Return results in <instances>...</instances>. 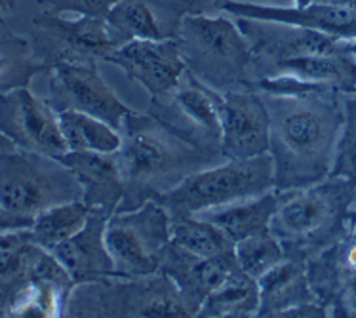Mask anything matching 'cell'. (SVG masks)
<instances>
[{
  "mask_svg": "<svg viewBox=\"0 0 356 318\" xmlns=\"http://www.w3.org/2000/svg\"><path fill=\"white\" fill-rule=\"evenodd\" d=\"M263 100L275 189H305L327 180L345 118L339 92L263 94Z\"/></svg>",
  "mask_w": 356,
  "mask_h": 318,
  "instance_id": "obj_1",
  "label": "cell"
},
{
  "mask_svg": "<svg viewBox=\"0 0 356 318\" xmlns=\"http://www.w3.org/2000/svg\"><path fill=\"white\" fill-rule=\"evenodd\" d=\"M126 195L147 193V200L181 183L187 175L219 164L223 154L206 151L159 122L153 115L131 113L122 126V145L117 152Z\"/></svg>",
  "mask_w": 356,
  "mask_h": 318,
  "instance_id": "obj_2",
  "label": "cell"
},
{
  "mask_svg": "<svg viewBox=\"0 0 356 318\" xmlns=\"http://www.w3.org/2000/svg\"><path fill=\"white\" fill-rule=\"evenodd\" d=\"M177 40L187 69L206 86L216 92L250 88L246 74L254 67V51L236 22L189 14L179 22Z\"/></svg>",
  "mask_w": 356,
  "mask_h": 318,
  "instance_id": "obj_3",
  "label": "cell"
},
{
  "mask_svg": "<svg viewBox=\"0 0 356 318\" xmlns=\"http://www.w3.org/2000/svg\"><path fill=\"white\" fill-rule=\"evenodd\" d=\"M275 191V166L269 152L246 160H227L187 175L160 196L172 217L197 216Z\"/></svg>",
  "mask_w": 356,
  "mask_h": 318,
  "instance_id": "obj_4",
  "label": "cell"
},
{
  "mask_svg": "<svg viewBox=\"0 0 356 318\" xmlns=\"http://www.w3.org/2000/svg\"><path fill=\"white\" fill-rule=\"evenodd\" d=\"M82 200L79 180L59 159L10 149L0 152V212L33 221L51 206Z\"/></svg>",
  "mask_w": 356,
  "mask_h": 318,
  "instance_id": "obj_5",
  "label": "cell"
},
{
  "mask_svg": "<svg viewBox=\"0 0 356 318\" xmlns=\"http://www.w3.org/2000/svg\"><path fill=\"white\" fill-rule=\"evenodd\" d=\"M355 189L353 181L327 177L311 187L278 191V208L269 231L282 242L288 257L334 234Z\"/></svg>",
  "mask_w": 356,
  "mask_h": 318,
  "instance_id": "obj_6",
  "label": "cell"
},
{
  "mask_svg": "<svg viewBox=\"0 0 356 318\" xmlns=\"http://www.w3.org/2000/svg\"><path fill=\"white\" fill-rule=\"evenodd\" d=\"M105 242L120 278L153 276L172 246V216L154 198L118 210L107 219Z\"/></svg>",
  "mask_w": 356,
  "mask_h": 318,
  "instance_id": "obj_7",
  "label": "cell"
},
{
  "mask_svg": "<svg viewBox=\"0 0 356 318\" xmlns=\"http://www.w3.org/2000/svg\"><path fill=\"white\" fill-rule=\"evenodd\" d=\"M149 115L183 139L221 154L219 92L206 86L191 71L185 72L181 82L170 94L153 100Z\"/></svg>",
  "mask_w": 356,
  "mask_h": 318,
  "instance_id": "obj_8",
  "label": "cell"
},
{
  "mask_svg": "<svg viewBox=\"0 0 356 318\" xmlns=\"http://www.w3.org/2000/svg\"><path fill=\"white\" fill-rule=\"evenodd\" d=\"M0 136L22 151L59 159L65 154L58 111L27 86H15L0 92Z\"/></svg>",
  "mask_w": 356,
  "mask_h": 318,
  "instance_id": "obj_9",
  "label": "cell"
},
{
  "mask_svg": "<svg viewBox=\"0 0 356 318\" xmlns=\"http://www.w3.org/2000/svg\"><path fill=\"white\" fill-rule=\"evenodd\" d=\"M50 105L56 111L71 109L102 118L120 132L126 118L134 113L99 77L94 61L84 59H61L54 63L50 77Z\"/></svg>",
  "mask_w": 356,
  "mask_h": 318,
  "instance_id": "obj_10",
  "label": "cell"
},
{
  "mask_svg": "<svg viewBox=\"0 0 356 318\" xmlns=\"http://www.w3.org/2000/svg\"><path fill=\"white\" fill-rule=\"evenodd\" d=\"M221 141L225 160H246L269 152V111L261 92H219Z\"/></svg>",
  "mask_w": 356,
  "mask_h": 318,
  "instance_id": "obj_11",
  "label": "cell"
},
{
  "mask_svg": "<svg viewBox=\"0 0 356 318\" xmlns=\"http://www.w3.org/2000/svg\"><path fill=\"white\" fill-rule=\"evenodd\" d=\"M107 61L120 67L126 77L145 88L153 100L170 94L189 71L177 38L128 40L115 48Z\"/></svg>",
  "mask_w": 356,
  "mask_h": 318,
  "instance_id": "obj_12",
  "label": "cell"
},
{
  "mask_svg": "<svg viewBox=\"0 0 356 318\" xmlns=\"http://www.w3.org/2000/svg\"><path fill=\"white\" fill-rule=\"evenodd\" d=\"M236 23L252 44L254 67H259L261 71H267L270 65L282 59L330 54V51L347 50L350 46V42L339 40L326 33L288 25V23L250 19V17H236Z\"/></svg>",
  "mask_w": 356,
  "mask_h": 318,
  "instance_id": "obj_13",
  "label": "cell"
},
{
  "mask_svg": "<svg viewBox=\"0 0 356 318\" xmlns=\"http://www.w3.org/2000/svg\"><path fill=\"white\" fill-rule=\"evenodd\" d=\"M223 10L234 17H250V19H265V22L288 23L305 29L320 31L330 36H335L345 42L356 40V14L347 8L337 6L326 0H318L307 6H267V4H252V2H236L225 0Z\"/></svg>",
  "mask_w": 356,
  "mask_h": 318,
  "instance_id": "obj_14",
  "label": "cell"
},
{
  "mask_svg": "<svg viewBox=\"0 0 356 318\" xmlns=\"http://www.w3.org/2000/svg\"><path fill=\"white\" fill-rule=\"evenodd\" d=\"M107 219V212L94 208L86 225L76 234L50 250L51 255L61 263V267L65 269L74 284L105 283L120 278L105 242Z\"/></svg>",
  "mask_w": 356,
  "mask_h": 318,
  "instance_id": "obj_15",
  "label": "cell"
},
{
  "mask_svg": "<svg viewBox=\"0 0 356 318\" xmlns=\"http://www.w3.org/2000/svg\"><path fill=\"white\" fill-rule=\"evenodd\" d=\"M59 160L65 164L82 187V200L92 208L115 214L126 195L117 152L67 151Z\"/></svg>",
  "mask_w": 356,
  "mask_h": 318,
  "instance_id": "obj_16",
  "label": "cell"
},
{
  "mask_svg": "<svg viewBox=\"0 0 356 318\" xmlns=\"http://www.w3.org/2000/svg\"><path fill=\"white\" fill-rule=\"evenodd\" d=\"M38 25L63 46L61 58L56 61L61 59L94 61V58L107 61L113 50L120 46L105 17L80 14H73L69 17L63 14H51L40 17Z\"/></svg>",
  "mask_w": 356,
  "mask_h": 318,
  "instance_id": "obj_17",
  "label": "cell"
},
{
  "mask_svg": "<svg viewBox=\"0 0 356 318\" xmlns=\"http://www.w3.org/2000/svg\"><path fill=\"white\" fill-rule=\"evenodd\" d=\"M291 77L311 86L339 92V94H355L356 92V56L347 50L330 51V54H314L277 61L270 65L263 77ZM261 77V79H263Z\"/></svg>",
  "mask_w": 356,
  "mask_h": 318,
  "instance_id": "obj_18",
  "label": "cell"
},
{
  "mask_svg": "<svg viewBox=\"0 0 356 318\" xmlns=\"http://www.w3.org/2000/svg\"><path fill=\"white\" fill-rule=\"evenodd\" d=\"M259 284L257 317H284L286 312L316 301L307 269L296 257H286L277 267L267 271Z\"/></svg>",
  "mask_w": 356,
  "mask_h": 318,
  "instance_id": "obj_19",
  "label": "cell"
},
{
  "mask_svg": "<svg viewBox=\"0 0 356 318\" xmlns=\"http://www.w3.org/2000/svg\"><path fill=\"white\" fill-rule=\"evenodd\" d=\"M278 208V191H270L265 195L238 200V202L229 204L218 210L202 212L197 214L206 221L218 225L221 231L225 232L234 244L242 239H248L257 232L269 231L270 219L275 216Z\"/></svg>",
  "mask_w": 356,
  "mask_h": 318,
  "instance_id": "obj_20",
  "label": "cell"
},
{
  "mask_svg": "<svg viewBox=\"0 0 356 318\" xmlns=\"http://www.w3.org/2000/svg\"><path fill=\"white\" fill-rule=\"evenodd\" d=\"M257 312L259 284L238 267L219 288L204 297L197 317H257Z\"/></svg>",
  "mask_w": 356,
  "mask_h": 318,
  "instance_id": "obj_21",
  "label": "cell"
},
{
  "mask_svg": "<svg viewBox=\"0 0 356 318\" xmlns=\"http://www.w3.org/2000/svg\"><path fill=\"white\" fill-rule=\"evenodd\" d=\"M58 120L69 151L118 152L122 145V132L102 118L80 111H58Z\"/></svg>",
  "mask_w": 356,
  "mask_h": 318,
  "instance_id": "obj_22",
  "label": "cell"
},
{
  "mask_svg": "<svg viewBox=\"0 0 356 318\" xmlns=\"http://www.w3.org/2000/svg\"><path fill=\"white\" fill-rule=\"evenodd\" d=\"M120 44L128 40H164L177 38L164 25L149 0H118L105 17Z\"/></svg>",
  "mask_w": 356,
  "mask_h": 318,
  "instance_id": "obj_23",
  "label": "cell"
},
{
  "mask_svg": "<svg viewBox=\"0 0 356 318\" xmlns=\"http://www.w3.org/2000/svg\"><path fill=\"white\" fill-rule=\"evenodd\" d=\"M92 210L94 208L84 200L56 204L33 217L29 225L33 239L38 246L50 252L61 242H65L67 239L76 234L86 225Z\"/></svg>",
  "mask_w": 356,
  "mask_h": 318,
  "instance_id": "obj_24",
  "label": "cell"
},
{
  "mask_svg": "<svg viewBox=\"0 0 356 318\" xmlns=\"http://www.w3.org/2000/svg\"><path fill=\"white\" fill-rule=\"evenodd\" d=\"M172 244L200 260L234 250V242L218 225L198 216L172 217Z\"/></svg>",
  "mask_w": 356,
  "mask_h": 318,
  "instance_id": "obj_25",
  "label": "cell"
},
{
  "mask_svg": "<svg viewBox=\"0 0 356 318\" xmlns=\"http://www.w3.org/2000/svg\"><path fill=\"white\" fill-rule=\"evenodd\" d=\"M234 257L238 267L255 280H259L267 271L282 263L288 253L282 242L270 231L257 232L234 244Z\"/></svg>",
  "mask_w": 356,
  "mask_h": 318,
  "instance_id": "obj_26",
  "label": "cell"
},
{
  "mask_svg": "<svg viewBox=\"0 0 356 318\" xmlns=\"http://www.w3.org/2000/svg\"><path fill=\"white\" fill-rule=\"evenodd\" d=\"M343 128L330 177L356 183V94H343Z\"/></svg>",
  "mask_w": 356,
  "mask_h": 318,
  "instance_id": "obj_27",
  "label": "cell"
},
{
  "mask_svg": "<svg viewBox=\"0 0 356 318\" xmlns=\"http://www.w3.org/2000/svg\"><path fill=\"white\" fill-rule=\"evenodd\" d=\"M51 2L61 8L59 12L92 15V17H107L118 0H51Z\"/></svg>",
  "mask_w": 356,
  "mask_h": 318,
  "instance_id": "obj_28",
  "label": "cell"
},
{
  "mask_svg": "<svg viewBox=\"0 0 356 318\" xmlns=\"http://www.w3.org/2000/svg\"><path fill=\"white\" fill-rule=\"evenodd\" d=\"M326 2H332V4H337V6H343L350 10V12H355L356 14V0H326Z\"/></svg>",
  "mask_w": 356,
  "mask_h": 318,
  "instance_id": "obj_29",
  "label": "cell"
},
{
  "mask_svg": "<svg viewBox=\"0 0 356 318\" xmlns=\"http://www.w3.org/2000/svg\"><path fill=\"white\" fill-rule=\"evenodd\" d=\"M293 6H307V4H313V2H318V0H291Z\"/></svg>",
  "mask_w": 356,
  "mask_h": 318,
  "instance_id": "obj_30",
  "label": "cell"
},
{
  "mask_svg": "<svg viewBox=\"0 0 356 318\" xmlns=\"http://www.w3.org/2000/svg\"><path fill=\"white\" fill-rule=\"evenodd\" d=\"M350 242H353V244H356V223L353 225V231H350Z\"/></svg>",
  "mask_w": 356,
  "mask_h": 318,
  "instance_id": "obj_31",
  "label": "cell"
},
{
  "mask_svg": "<svg viewBox=\"0 0 356 318\" xmlns=\"http://www.w3.org/2000/svg\"><path fill=\"white\" fill-rule=\"evenodd\" d=\"M350 51H353V54L356 56V40H353V42H350ZM355 94H356V92H355Z\"/></svg>",
  "mask_w": 356,
  "mask_h": 318,
  "instance_id": "obj_32",
  "label": "cell"
},
{
  "mask_svg": "<svg viewBox=\"0 0 356 318\" xmlns=\"http://www.w3.org/2000/svg\"><path fill=\"white\" fill-rule=\"evenodd\" d=\"M0 138H2V136H0Z\"/></svg>",
  "mask_w": 356,
  "mask_h": 318,
  "instance_id": "obj_33",
  "label": "cell"
}]
</instances>
